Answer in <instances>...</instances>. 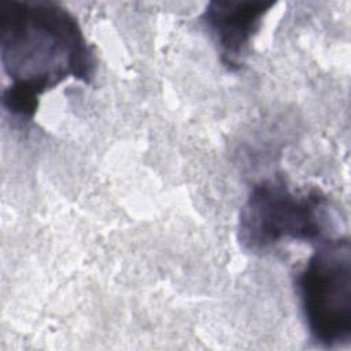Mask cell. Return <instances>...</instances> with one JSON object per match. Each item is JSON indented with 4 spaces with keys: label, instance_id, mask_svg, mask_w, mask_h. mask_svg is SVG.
<instances>
[{
    "label": "cell",
    "instance_id": "cell-1",
    "mask_svg": "<svg viewBox=\"0 0 351 351\" xmlns=\"http://www.w3.org/2000/svg\"><path fill=\"white\" fill-rule=\"evenodd\" d=\"M0 59L11 81L1 104L21 126L33 121L41 95L69 78L90 84L96 71L77 18L53 1L0 3Z\"/></svg>",
    "mask_w": 351,
    "mask_h": 351
},
{
    "label": "cell",
    "instance_id": "cell-2",
    "mask_svg": "<svg viewBox=\"0 0 351 351\" xmlns=\"http://www.w3.org/2000/svg\"><path fill=\"white\" fill-rule=\"evenodd\" d=\"M332 217L317 188L295 191L281 177L254 184L241 206L237 240L245 252L265 255L282 243L317 244L329 236Z\"/></svg>",
    "mask_w": 351,
    "mask_h": 351
},
{
    "label": "cell",
    "instance_id": "cell-3",
    "mask_svg": "<svg viewBox=\"0 0 351 351\" xmlns=\"http://www.w3.org/2000/svg\"><path fill=\"white\" fill-rule=\"evenodd\" d=\"M296 295L311 340L335 348L351 340V244L330 236L315 244L295 277Z\"/></svg>",
    "mask_w": 351,
    "mask_h": 351
},
{
    "label": "cell",
    "instance_id": "cell-4",
    "mask_svg": "<svg viewBox=\"0 0 351 351\" xmlns=\"http://www.w3.org/2000/svg\"><path fill=\"white\" fill-rule=\"evenodd\" d=\"M274 5L276 1L263 0H215L206 5L202 23L228 70L237 71L244 66L254 37Z\"/></svg>",
    "mask_w": 351,
    "mask_h": 351
}]
</instances>
